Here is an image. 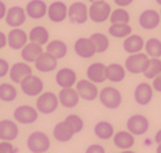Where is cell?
<instances>
[{
    "label": "cell",
    "mask_w": 161,
    "mask_h": 153,
    "mask_svg": "<svg viewBox=\"0 0 161 153\" xmlns=\"http://www.w3.org/2000/svg\"><path fill=\"white\" fill-rule=\"evenodd\" d=\"M55 82L61 89L73 88V86L78 82L77 73L71 68H61L55 74Z\"/></svg>",
    "instance_id": "21"
},
{
    "label": "cell",
    "mask_w": 161,
    "mask_h": 153,
    "mask_svg": "<svg viewBox=\"0 0 161 153\" xmlns=\"http://www.w3.org/2000/svg\"><path fill=\"white\" fill-rule=\"evenodd\" d=\"M121 153H136V152H134V151L132 150H125V151H122Z\"/></svg>",
    "instance_id": "49"
},
{
    "label": "cell",
    "mask_w": 161,
    "mask_h": 153,
    "mask_svg": "<svg viewBox=\"0 0 161 153\" xmlns=\"http://www.w3.org/2000/svg\"><path fill=\"white\" fill-rule=\"evenodd\" d=\"M47 153H48V152H47Z\"/></svg>",
    "instance_id": "53"
},
{
    "label": "cell",
    "mask_w": 161,
    "mask_h": 153,
    "mask_svg": "<svg viewBox=\"0 0 161 153\" xmlns=\"http://www.w3.org/2000/svg\"><path fill=\"white\" fill-rule=\"evenodd\" d=\"M107 80L114 83H119L126 78V69L119 63H110L107 65Z\"/></svg>",
    "instance_id": "30"
},
{
    "label": "cell",
    "mask_w": 161,
    "mask_h": 153,
    "mask_svg": "<svg viewBox=\"0 0 161 153\" xmlns=\"http://www.w3.org/2000/svg\"><path fill=\"white\" fill-rule=\"evenodd\" d=\"M0 1H3V0H0Z\"/></svg>",
    "instance_id": "52"
},
{
    "label": "cell",
    "mask_w": 161,
    "mask_h": 153,
    "mask_svg": "<svg viewBox=\"0 0 161 153\" xmlns=\"http://www.w3.org/2000/svg\"><path fill=\"white\" fill-rule=\"evenodd\" d=\"M26 146L32 153H47L51 148V139L45 132L34 131L27 136Z\"/></svg>",
    "instance_id": "1"
},
{
    "label": "cell",
    "mask_w": 161,
    "mask_h": 153,
    "mask_svg": "<svg viewBox=\"0 0 161 153\" xmlns=\"http://www.w3.org/2000/svg\"><path fill=\"white\" fill-rule=\"evenodd\" d=\"M31 74H33V69L31 68V65L28 63H26V62L20 61L16 62V63H14L11 65L8 75L11 82L20 85L22 81Z\"/></svg>",
    "instance_id": "19"
},
{
    "label": "cell",
    "mask_w": 161,
    "mask_h": 153,
    "mask_svg": "<svg viewBox=\"0 0 161 153\" xmlns=\"http://www.w3.org/2000/svg\"><path fill=\"white\" fill-rule=\"evenodd\" d=\"M75 90L78 92L80 99L86 101H94L99 96V90L97 85L89 81L88 79H80L75 83Z\"/></svg>",
    "instance_id": "10"
},
{
    "label": "cell",
    "mask_w": 161,
    "mask_h": 153,
    "mask_svg": "<svg viewBox=\"0 0 161 153\" xmlns=\"http://www.w3.org/2000/svg\"><path fill=\"white\" fill-rule=\"evenodd\" d=\"M28 41L41 46L47 45L50 42V33L45 26L36 25L28 33Z\"/></svg>",
    "instance_id": "27"
},
{
    "label": "cell",
    "mask_w": 161,
    "mask_h": 153,
    "mask_svg": "<svg viewBox=\"0 0 161 153\" xmlns=\"http://www.w3.org/2000/svg\"><path fill=\"white\" fill-rule=\"evenodd\" d=\"M0 153H17V150L11 142L1 141L0 142Z\"/></svg>",
    "instance_id": "40"
},
{
    "label": "cell",
    "mask_w": 161,
    "mask_h": 153,
    "mask_svg": "<svg viewBox=\"0 0 161 153\" xmlns=\"http://www.w3.org/2000/svg\"><path fill=\"white\" fill-rule=\"evenodd\" d=\"M150 128V121L142 114H134L130 116L126 121V131L134 136H142L147 134Z\"/></svg>",
    "instance_id": "4"
},
{
    "label": "cell",
    "mask_w": 161,
    "mask_h": 153,
    "mask_svg": "<svg viewBox=\"0 0 161 153\" xmlns=\"http://www.w3.org/2000/svg\"><path fill=\"white\" fill-rule=\"evenodd\" d=\"M108 34L114 38H125L132 35V27L130 24H110Z\"/></svg>",
    "instance_id": "33"
},
{
    "label": "cell",
    "mask_w": 161,
    "mask_h": 153,
    "mask_svg": "<svg viewBox=\"0 0 161 153\" xmlns=\"http://www.w3.org/2000/svg\"><path fill=\"white\" fill-rule=\"evenodd\" d=\"M113 143L122 151L131 150L135 144V136L129 131H118L113 136Z\"/></svg>",
    "instance_id": "25"
},
{
    "label": "cell",
    "mask_w": 161,
    "mask_h": 153,
    "mask_svg": "<svg viewBox=\"0 0 161 153\" xmlns=\"http://www.w3.org/2000/svg\"><path fill=\"white\" fill-rule=\"evenodd\" d=\"M152 88H153V90H156V91H158V92H161V74L158 75L156 79H153Z\"/></svg>",
    "instance_id": "43"
},
{
    "label": "cell",
    "mask_w": 161,
    "mask_h": 153,
    "mask_svg": "<svg viewBox=\"0 0 161 153\" xmlns=\"http://www.w3.org/2000/svg\"><path fill=\"white\" fill-rule=\"evenodd\" d=\"M106 70H107V65L104 64L103 62H94L92 64H89L88 68H87V79L89 81L94 82L95 85L104 83L105 81L107 80Z\"/></svg>",
    "instance_id": "17"
},
{
    "label": "cell",
    "mask_w": 161,
    "mask_h": 153,
    "mask_svg": "<svg viewBox=\"0 0 161 153\" xmlns=\"http://www.w3.org/2000/svg\"><path fill=\"white\" fill-rule=\"evenodd\" d=\"M94 134L102 141H107L109 139H113L115 134L114 125L108 121H99L95 124Z\"/></svg>",
    "instance_id": "28"
},
{
    "label": "cell",
    "mask_w": 161,
    "mask_h": 153,
    "mask_svg": "<svg viewBox=\"0 0 161 153\" xmlns=\"http://www.w3.org/2000/svg\"><path fill=\"white\" fill-rule=\"evenodd\" d=\"M7 6L3 1H0V20L1 19H5L6 18V15H7Z\"/></svg>",
    "instance_id": "45"
},
{
    "label": "cell",
    "mask_w": 161,
    "mask_h": 153,
    "mask_svg": "<svg viewBox=\"0 0 161 153\" xmlns=\"http://www.w3.org/2000/svg\"><path fill=\"white\" fill-rule=\"evenodd\" d=\"M60 101L58 95L52 91H44L36 99V109L40 114L43 115H51L57 112L59 108Z\"/></svg>",
    "instance_id": "3"
},
{
    "label": "cell",
    "mask_w": 161,
    "mask_h": 153,
    "mask_svg": "<svg viewBox=\"0 0 161 153\" xmlns=\"http://www.w3.org/2000/svg\"><path fill=\"white\" fill-rule=\"evenodd\" d=\"M161 16L160 13L156 9H145L139 16V25L145 30H153L160 25Z\"/></svg>",
    "instance_id": "11"
},
{
    "label": "cell",
    "mask_w": 161,
    "mask_h": 153,
    "mask_svg": "<svg viewBox=\"0 0 161 153\" xmlns=\"http://www.w3.org/2000/svg\"><path fill=\"white\" fill-rule=\"evenodd\" d=\"M98 99L106 109L115 110L121 107L123 102V95L115 87L106 86L99 91Z\"/></svg>",
    "instance_id": "2"
},
{
    "label": "cell",
    "mask_w": 161,
    "mask_h": 153,
    "mask_svg": "<svg viewBox=\"0 0 161 153\" xmlns=\"http://www.w3.org/2000/svg\"><path fill=\"white\" fill-rule=\"evenodd\" d=\"M47 8L48 6L44 0H30L26 3L25 11H26L27 17L34 20H40L47 16Z\"/></svg>",
    "instance_id": "20"
},
{
    "label": "cell",
    "mask_w": 161,
    "mask_h": 153,
    "mask_svg": "<svg viewBox=\"0 0 161 153\" xmlns=\"http://www.w3.org/2000/svg\"><path fill=\"white\" fill-rule=\"evenodd\" d=\"M59 97L60 105L62 107L68 108V109H72L78 106L80 97H79L78 92L75 90V88H64L61 89L58 94Z\"/></svg>",
    "instance_id": "24"
},
{
    "label": "cell",
    "mask_w": 161,
    "mask_h": 153,
    "mask_svg": "<svg viewBox=\"0 0 161 153\" xmlns=\"http://www.w3.org/2000/svg\"><path fill=\"white\" fill-rule=\"evenodd\" d=\"M20 90L27 97H38L44 92V82L40 77L31 74L22 81Z\"/></svg>",
    "instance_id": "8"
},
{
    "label": "cell",
    "mask_w": 161,
    "mask_h": 153,
    "mask_svg": "<svg viewBox=\"0 0 161 153\" xmlns=\"http://www.w3.org/2000/svg\"><path fill=\"white\" fill-rule=\"evenodd\" d=\"M145 42L143 37L139 34H132L129 37H126L123 42V48L124 51L131 54L141 53L142 50L144 48Z\"/></svg>",
    "instance_id": "26"
},
{
    "label": "cell",
    "mask_w": 161,
    "mask_h": 153,
    "mask_svg": "<svg viewBox=\"0 0 161 153\" xmlns=\"http://www.w3.org/2000/svg\"><path fill=\"white\" fill-rule=\"evenodd\" d=\"M134 101L139 106H148L153 99V88L148 82H140L133 91Z\"/></svg>",
    "instance_id": "13"
},
{
    "label": "cell",
    "mask_w": 161,
    "mask_h": 153,
    "mask_svg": "<svg viewBox=\"0 0 161 153\" xmlns=\"http://www.w3.org/2000/svg\"><path fill=\"white\" fill-rule=\"evenodd\" d=\"M58 61L59 60L55 59L53 55H51V54L45 51L41 54L38 59L35 61L34 67L41 73H50L53 72L54 70H57Z\"/></svg>",
    "instance_id": "23"
},
{
    "label": "cell",
    "mask_w": 161,
    "mask_h": 153,
    "mask_svg": "<svg viewBox=\"0 0 161 153\" xmlns=\"http://www.w3.org/2000/svg\"><path fill=\"white\" fill-rule=\"evenodd\" d=\"M46 52L53 55L55 59L61 60L67 57L68 54V45L64 41L61 40H52L46 45Z\"/></svg>",
    "instance_id": "31"
},
{
    "label": "cell",
    "mask_w": 161,
    "mask_h": 153,
    "mask_svg": "<svg viewBox=\"0 0 161 153\" xmlns=\"http://www.w3.org/2000/svg\"><path fill=\"white\" fill-rule=\"evenodd\" d=\"M85 153H106V149H105L102 144L94 143V144H90L88 148L86 149Z\"/></svg>",
    "instance_id": "41"
},
{
    "label": "cell",
    "mask_w": 161,
    "mask_h": 153,
    "mask_svg": "<svg viewBox=\"0 0 161 153\" xmlns=\"http://www.w3.org/2000/svg\"><path fill=\"white\" fill-rule=\"evenodd\" d=\"M8 45V38H7V35L5 33L0 30V50Z\"/></svg>",
    "instance_id": "44"
},
{
    "label": "cell",
    "mask_w": 161,
    "mask_h": 153,
    "mask_svg": "<svg viewBox=\"0 0 161 153\" xmlns=\"http://www.w3.org/2000/svg\"><path fill=\"white\" fill-rule=\"evenodd\" d=\"M75 135V131L65 121L59 122L58 124H55V126L53 127V131H52V136L59 143L70 142Z\"/></svg>",
    "instance_id": "22"
},
{
    "label": "cell",
    "mask_w": 161,
    "mask_h": 153,
    "mask_svg": "<svg viewBox=\"0 0 161 153\" xmlns=\"http://www.w3.org/2000/svg\"><path fill=\"white\" fill-rule=\"evenodd\" d=\"M73 51L81 59H92L97 53L92 41L88 37H79L75 41L73 44Z\"/></svg>",
    "instance_id": "15"
},
{
    "label": "cell",
    "mask_w": 161,
    "mask_h": 153,
    "mask_svg": "<svg viewBox=\"0 0 161 153\" xmlns=\"http://www.w3.org/2000/svg\"><path fill=\"white\" fill-rule=\"evenodd\" d=\"M27 19V15L25 8L22 6H13L7 10L6 15V24L11 28H20L25 24Z\"/></svg>",
    "instance_id": "12"
},
{
    "label": "cell",
    "mask_w": 161,
    "mask_h": 153,
    "mask_svg": "<svg viewBox=\"0 0 161 153\" xmlns=\"http://www.w3.org/2000/svg\"><path fill=\"white\" fill-rule=\"evenodd\" d=\"M68 9H69V7L67 6V3L61 1V0L53 1L48 5L47 8L48 19L52 23H57V24L63 23L68 18Z\"/></svg>",
    "instance_id": "14"
},
{
    "label": "cell",
    "mask_w": 161,
    "mask_h": 153,
    "mask_svg": "<svg viewBox=\"0 0 161 153\" xmlns=\"http://www.w3.org/2000/svg\"><path fill=\"white\" fill-rule=\"evenodd\" d=\"M9 70H10V64L6 59H1L0 57V79L7 77L9 74Z\"/></svg>",
    "instance_id": "39"
},
{
    "label": "cell",
    "mask_w": 161,
    "mask_h": 153,
    "mask_svg": "<svg viewBox=\"0 0 161 153\" xmlns=\"http://www.w3.org/2000/svg\"><path fill=\"white\" fill-rule=\"evenodd\" d=\"M42 53H43L42 46L38 44L32 43V42H28L25 45V47L20 51V57H22L23 61L26 63H35V61L38 59V57Z\"/></svg>",
    "instance_id": "29"
},
{
    "label": "cell",
    "mask_w": 161,
    "mask_h": 153,
    "mask_svg": "<svg viewBox=\"0 0 161 153\" xmlns=\"http://www.w3.org/2000/svg\"><path fill=\"white\" fill-rule=\"evenodd\" d=\"M90 40L92 41L95 47H96V52L98 54H103L109 48V38L105 35L104 33L97 32L90 35Z\"/></svg>",
    "instance_id": "35"
},
{
    "label": "cell",
    "mask_w": 161,
    "mask_h": 153,
    "mask_svg": "<svg viewBox=\"0 0 161 153\" xmlns=\"http://www.w3.org/2000/svg\"><path fill=\"white\" fill-rule=\"evenodd\" d=\"M160 16H161V7H160Z\"/></svg>",
    "instance_id": "51"
},
{
    "label": "cell",
    "mask_w": 161,
    "mask_h": 153,
    "mask_svg": "<svg viewBox=\"0 0 161 153\" xmlns=\"http://www.w3.org/2000/svg\"><path fill=\"white\" fill-rule=\"evenodd\" d=\"M156 153H161V144H158V145H157Z\"/></svg>",
    "instance_id": "47"
},
{
    "label": "cell",
    "mask_w": 161,
    "mask_h": 153,
    "mask_svg": "<svg viewBox=\"0 0 161 153\" xmlns=\"http://www.w3.org/2000/svg\"><path fill=\"white\" fill-rule=\"evenodd\" d=\"M89 19L96 24H103L107 19H109L112 14V7L107 1H99L94 3L89 6Z\"/></svg>",
    "instance_id": "7"
},
{
    "label": "cell",
    "mask_w": 161,
    "mask_h": 153,
    "mask_svg": "<svg viewBox=\"0 0 161 153\" xmlns=\"http://www.w3.org/2000/svg\"><path fill=\"white\" fill-rule=\"evenodd\" d=\"M40 113L31 105H20L15 108L13 113L14 121L23 125H32L38 119Z\"/></svg>",
    "instance_id": "6"
},
{
    "label": "cell",
    "mask_w": 161,
    "mask_h": 153,
    "mask_svg": "<svg viewBox=\"0 0 161 153\" xmlns=\"http://www.w3.org/2000/svg\"><path fill=\"white\" fill-rule=\"evenodd\" d=\"M149 61H150V57L143 52L131 54L124 62V68L126 69L127 72L132 73V74H140V73L144 72L145 69L148 68Z\"/></svg>",
    "instance_id": "5"
},
{
    "label": "cell",
    "mask_w": 161,
    "mask_h": 153,
    "mask_svg": "<svg viewBox=\"0 0 161 153\" xmlns=\"http://www.w3.org/2000/svg\"><path fill=\"white\" fill-rule=\"evenodd\" d=\"M109 20L112 24H129L131 16L125 8H117L112 11Z\"/></svg>",
    "instance_id": "37"
},
{
    "label": "cell",
    "mask_w": 161,
    "mask_h": 153,
    "mask_svg": "<svg viewBox=\"0 0 161 153\" xmlns=\"http://www.w3.org/2000/svg\"><path fill=\"white\" fill-rule=\"evenodd\" d=\"M90 3H99V1H106V0H88Z\"/></svg>",
    "instance_id": "48"
},
{
    "label": "cell",
    "mask_w": 161,
    "mask_h": 153,
    "mask_svg": "<svg viewBox=\"0 0 161 153\" xmlns=\"http://www.w3.org/2000/svg\"><path fill=\"white\" fill-rule=\"evenodd\" d=\"M161 74V59H150L148 68L143 72L147 79H156L158 75Z\"/></svg>",
    "instance_id": "36"
},
{
    "label": "cell",
    "mask_w": 161,
    "mask_h": 153,
    "mask_svg": "<svg viewBox=\"0 0 161 153\" xmlns=\"http://www.w3.org/2000/svg\"><path fill=\"white\" fill-rule=\"evenodd\" d=\"M17 97H18V91L13 83H0V101L13 102L17 99Z\"/></svg>",
    "instance_id": "32"
},
{
    "label": "cell",
    "mask_w": 161,
    "mask_h": 153,
    "mask_svg": "<svg viewBox=\"0 0 161 153\" xmlns=\"http://www.w3.org/2000/svg\"><path fill=\"white\" fill-rule=\"evenodd\" d=\"M68 18L70 23L77 25H83L89 18L88 6L82 1H75L69 6Z\"/></svg>",
    "instance_id": "9"
},
{
    "label": "cell",
    "mask_w": 161,
    "mask_h": 153,
    "mask_svg": "<svg viewBox=\"0 0 161 153\" xmlns=\"http://www.w3.org/2000/svg\"><path fill=\"white\" fill-rule=\"evenodd\" d=\"M134 0H114L116 6H118V8H125V7H129L130 5L133 3Z\"/></svg>",
    "instance_id": "42"
},
{
    "label": "cell",
    "mask_w": 161,
    "mask_h": 153,
    "mask_svg": "<svg viewBox=\"0 0 161 153\" xmlns=\"http://www.w3.org/2000/svg\"><path fill=\"white\" fill-rule=\"evenodd\" d=\"M64 121L69 124L70 126L72 127L75 134H78L80 132H82L83 127H85V122L83 119L77 114H70L64 118Z\"/></svg>",
    "instance_id": "38"
},
{
    "label": "cell",
    "mask_w": 161,
    "mask_h": 153,
    "mask_svg": "<svg viewBox=\"0 0 161 153\" xmlns=\"http://www.w3.org/2000/svg\"><path fill=\"white\" fill-rule=\"evenodd\" d=\"M19 136V127L13 119L5 118L0 121V140L5 142H13Z\"/></svg>",
    "instance_id": "16"
},
{
    "label": "cell",
    "mask_w": 161,
    "mask_h": 153,
    "mask_svg": "<svg viewBox=\"0 0 161 153\" xmlns=\"http://www.w3.org/2000/svg\"><path fill=\"white\" fill-rule=\"evenodd\" d=\"M154 142L156 144H161V128L157 131V133L154 134Z\"/></svg>",
    "instance_id": "46"
},
{
    "label": "cell",
    "mask_w": 161,
    "mask_h": 153,
    "mask_svg": "<svg viewBox=\"0 0 161 153\" xmlns=\"http://www.w3.org/2000/svg\"><path fill=\"white\" fill-rule=\"evenodd\" d=\"M8 46L15 51H22L28 43V34L23 28H11L7 34Z\"/></svg>",
    "instance_id": "18"
},
{
    "label": "cell",
    "mask_w": 161,
    "mask_h": 153,
    "mask_svg": "<svg viewBox=\"0 0 161 153\" xmlns=\"http://www.w3.org/2000/svg\"><path fill=\"white\" fill-rule=\"evenodd\" d=\"M145 54L150 59H160L161 57V40L157 37H150L144 45Z\"/></svg>",
    "instance_id": "34"
},
{
    "label": "cell",
    "mask_w": 161,
    "mask_h": 153,
    "mask_svg": "<svg viewBox=\"0 0 161 153\" xmlns=\"http://www.w3.org/2000/svg\"><path fill=\"white\" fill-rule=\"evenodd\" d=\"M156 3H158L159 6H161V0H156Z\"/></svg>",
    "instance_id": "50"
}]
</instances>
